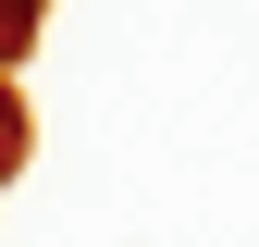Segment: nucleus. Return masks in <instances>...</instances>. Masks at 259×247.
<instances>
[{
	"instance_id": "f257e3e1",
	"label": "nucleus",
	"mask_w": 259,
	"mask_h": 247,
	"mask_svg": "<svg viewBox=\"0 0 259 247\" xmlns=\"http://www.w3.org/2000/svg\"><path fill=\"white\" fill-rule=\"evenodd\" d=\"M0 173H13V87H0Z\"/></svg>"
}]
</instances>
